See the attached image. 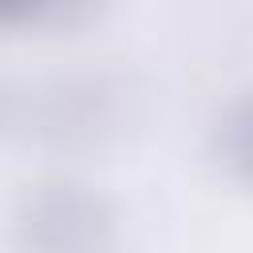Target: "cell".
I'll use <instances>...</instances> for the list:
<instances>
[{"instance_id":"1","label":"cell","mask_w":253,"mask_h":253,"mask_svg":"<svg viewBox=\"0 0 253 253\" xmlns=\"http://www.w3.org/2000/svg\"><path fill=\"white\" fill-rule=\"evenodd\" d=\"M12 237L20 253H111L119 213L99 186L75 174H47L16 198Z\"/></svg>"},{"instance_id":"2","label":"cell","mask_w":253,"mask_h":253,"mask_svg":"<svg viewBox=\"0 0 253 253\" xmlns=\"http://www.w3.org/2000/svg\"><path fill=\"white\" fill-rule=\"evenodd\" d=\"M123 87L99 71H75L36 91L32 130L51 146H95L123 123Z\"/></svg>"},{"instance_id":"3","label":"cell","mask_w":253,"mask_h":253,"mask_svg":"<svg viewBox=\"0 0 253 253\" xmlns=\"http://www.w3.org/2000/svg\"><path fill=\"white\" fill-rule=\"evenodd\" d=\"M206 142L221 178L253 194V87L229 95L213 111Z\"/></svg>"},{"instance_id":"4","label":"cell","mask_w":253,"mask_h":253,"mask_svg":"<svg viewBox=\"0 0 253 253\" xmlns=\"http://www.w3.org/2000/svg\"><path fill=\"white\" fill-rule=\"evenodd\" d=\"M87 8L79 4H43V0H0V32L4 28H36V24H55V20H83Z\"/></svg>"}]
</instances>
